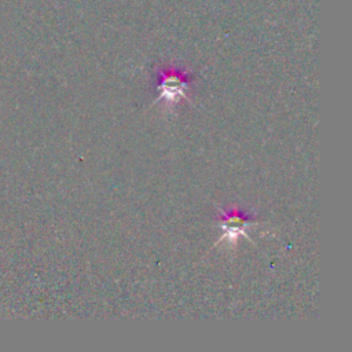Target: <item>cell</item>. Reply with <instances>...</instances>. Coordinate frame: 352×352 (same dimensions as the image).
Segmentation results:
<instances>
[{
    "mask_svg": "<svg viewBox=\"0 0 352 352\" xmlns=\"http://www.w3.org/2000/svg\"><path fill=\"white\" fill-rule=\"evenodd\" d=\"M219 226L223 234L217 239V243L227 241L230 245H235L241 236L250 241L248 236V230L254 226V220L250 212L231 206L228 209L220 210Z\"/></svg>",
    "mask_w": 352,
    "mask_h": 352,
    "instance_id": "cell-1",
    "label": "cell"
},
{
    "mask_svg": "<svg viewBox=\"0 0 352 352\" xmlns=\"http://www.w3.org/2000/svg\"><path fill=\"white\" fill-rule=\"evenodd\" d=\"M191 78L180 72L169 70L161 72L158 74L157 89L160 91L155 102H164L165 104H175L180 99L187 98V89L190 87Z\"/></svg>",
    "mask_w": 352,
    "mask_h": 352,
    "instance_id": "cell-2",
    "label": "cell"
}]
</instances>
